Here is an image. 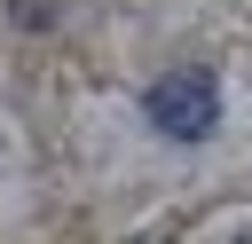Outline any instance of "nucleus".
I'll return each mask as SVG.
<instances>
[{"label":"nucleus","instance_id":"nucleus-1","mask_svg":"<svg viewBox=\"0 0 252 244\" xmlns=\"http://www.w3.org/2000/svg\"><path fill=\"white\" fill-rule=\"evenodd\" d=\"M150 126L165 134V142H205L213 126H220V79L205 71V63H181V71H165L158 87H150Z\"/></svg>","mask_w":252,"mask_h":244},{"label":"nucleus","instance_id":"nucleus-3","mask_svg":"<svg viewBox=\"0 0 252 244\" xmlns=\"http://www.w3.org/2000/svg\"><path fill=\"white\" fill-rule=\"evenodd\" d=\"M236 244H252V236H236Z\"/></svg>","mask_w":252,"mask_h":244},{"label":"nucleus","instance_id":"nucleus-2","mask_svg":"<svg viewBox=\"0 0 252 244\" xmlns=\"http://www.w3.org/2000/svg\"><path fill=\"white\" fill-rule=\"evenodd\" d=\"M142 244H158V236H142Z\"/></svg>","mask_w":252,"mask_h":244}]
</instances>
